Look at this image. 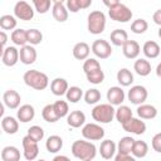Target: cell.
Segmentation results:
<instances>
[{"instance_id": "cell-42", "label": "cell", "mask_w": 161, "mask_h": 161, "mask_svg": "<svg viewBox=\"0 0 161 161\" xmlns=\"http://www.w3.org/2000/svg\"><path fill=\"white\" fill-rule=\"evenodd\" d=\"M53 107L55 109V113L58 114L59 118H63L65 116H68V112H69V107H68V103L65 101H57L53 103Z\"/></svg>"}, {"instance_id": "cell-31", "label": "cell", "mask_w": 161, "mask_h": 161, "mask_svg": "<svg viewBox=\"0 0 161 161\" xmlns=\"http://www.w3.org/2000/svg\"><path fill=\"white\" fill-rule=\"evenodd\" d=\"M117 80L122 87H128L132 84L133 82V74L131 73L130 69L127 68H122L117 72Z\"/></svg>"}, {"instance_id": "cell-36", "label": "cell", "mask_w": 161, "mask_h": 161, "mask_svg": "<svg viewBox=\"0 0 161 161\" xmlns=\"http://www.w3.org/2000/svg\"><path fill=\"white\" fill-rule=\"evenodd\" d=\"M0 26L3 30H13L16 26V16L5 14L0 16Z\"/></svg>"}, {"instance_id": "cell-21", "label": "cell", "mask_w": 161, "mask_h": 161, "mask_svg": "<svg viewBox=\"0 0 161 161\" xmlns=\"http://www.w3.org/2000/svg\"><path fill=\"white\" fill-rule=\"evenodd\" d=\"M1 127H3V131L5 133L14 135L19 130V119H16V118H14L11 116L3 117V119H1Z\"/></svg>"}, {"instance_id": "cell-37", "label": "cell", "mask_w": 161, "mask_h": 161, "mask_svg": "<svg viewBox=\"0 0 161 161\" xmlns=\"http://www.w3.org/2000/svg\"><path fill=\"white\" fill-rule=\"evenodd\" d=\"M82 96H83V92H82V89H80L79 87H77V86L69 87L68 91H67V93H65L67 101H69L70 103H77V102H79L80 98H82Z\"/></svg>"}, {"instance_id": "cell-40", "label": "cell", "mask_w": 161, "mask_h": 161, "mask_svg": "<svg viewBox=\"0 0 161 161\" xmlns=\"http://www.w3.org/2000/svg\"><path fill=\"white\" fill-rule=\"evenodd\" d=\"M86 75H87V80L92 84H101L104 80V73H103L102 68L96 69L91 73H87Z\"/></svg>"}, {"instance_id": "cell-22", "label": "cell", "mask_w": 161, "mask_h": 161, "mask_svg": "<svg viewBox=\"0 0 161 161\" xmlns=\"http://www.w3.org/2000/svg\"><path fill=\"white\" fill-rule=\"evenodd\" d=\"M52 14H53V18H54L57 21H59V23H64V21L68 19V9H67V6L64 5V3L53 4Z\"/></svg>"}, {"instance_id": "cell-5", "label": "cell", "mask_w": 161, "mask_h": 161, "mask_svg": "<svg viewBox=\"0 0 161 161\" xmlns=\"http://www.w3.org/2000/svg\"><path fill=\"white\" fill-rule=\"evenodd\" d=\"M109 10H108V15H109V18L112 19V20H114V21H118V23H127V21H130L131 19H132V11H131V9L127 6V5H125V4H121V3H118L117 5H114V6H111V8H108Z\"/></svg>"}, {"instance_id": "cell-53", "label": "cell", "mask_w": 161, "mask_h": 161, "mask_svg": "<svg viewBox=\"0 0 161 161\" xmlns=\"http://www.w3.org/2000/svg\"><path fill=\"white\" fill-rule=\"evenodd\" d=\"M156 75H157L158 78H161V62H160L158 65L156 67Z\"/></svg>"}, {"instance_id": "cell-24", "label": "cell", "mask_w": 161, "mask_h": 161, "mask_svg": "<svg viewBox=\"0 0 161 161\" xmlns=\"http://www.w3.org/2000/svg\"><path fill=\"white\" fill-rule=\"evenodd\" d=\"M45 147H47V151L50 152V153H57L62 150L63 147V140L60 136H57V135H52L48 137V140L45 141Z\"/></svg>"}, {"instance_id": "cell-2", "label": "cell", "mask_w": 161, "mask_h": 161, "mask_svg": "<svg viewBox=\"0 0 161 161\" xmlns=\"http://www.w3.org/2000/svg\"><path fill=\"white\" fill-rule=\"evenodd\" d=\"M23 80L28 87H30L33 89H36V91H43L49 84L48 75L43 72L36 70V69L26 70L23 75Z\"/></svg>"}, {"instance_id": "cell-17", "label": "cell", "mask_w": 161, "mask_h": 161, "mask_svg": "<svg viewBox=\"0 0 161 161\" xmlns=\"http://www.w3.org/2000/svg\"><path fill=\"white\" fill-rule=\"evenodd\" d=\"M116 148H117V146L112 140H104V141L101 142L99 153L104 160H111V158L114 157Z\"/></svg>"}, {"instance_id": "cell-47", "label": "cell", "mask_w": 161, "mask_h": 161, "mask_svg": "<svg viewBox=\"0 0 161 161\" xmlns=\"http://www.w3.org/2000/svg\"><path fill=\"white\" fill-rule=\"evenodd\" d=\"M65 6H67L68 11H70V13H78V11L80 10V8H79L77 0H67Z\"/></svg>"}, {"instance_id": "cell-38", "label": "cell", "mask_w": 161, "mask_h": 161, "mask_svg": "<svg viewBox=\"0 0 161 161\" xmlns=\"http://www.w3.org/2000/svg\"><path fill=\"white\" fill-rule=\"evenodd\" d=\"M148 29V24L145 19H136L131 24V31L135 34H143Z\"/></svg>"}, {"instance_id": "cell-52", "label": "cell", "mask_w": 161, "mask_h": 161, "mask_svg": "<svg viewBox=\"0 0 161 161\" xmlns=\"http://www.w3.org/2000/svg\"><path fill=\"white\" fill-rule=\"evenodd\" d=\"M102 1H103V4H104L107 8L114 6V5H117V4L119 3V0H102Z\"/></svg>"}, {"instance_id": "cell-56", "label": "cell", "mask_w": 161, "mask_h": 161, "mask_svg": "<svg viewBox=\"0 0 161 161\" xmlns=\"http://www.w3.org/2000/svg\"><path fill=\"white\" fill-rule=\"evenodd\" d=\"M157 34H158V36L161 38V26H160V29H158V33H157Z\"/></svg>"}, {"instance_id": "cell-55", "label": "cell", "mask_w": 161, "mask_h": 161, "mask_svg": "<svg viewBox=\"0 0 161 161\" xmlns=\"http://www.w3.org/2000/svg\"><path fill=\"white\" fill-rule=\"evenodd\" d=\"M52 1H53V4H57V3H64L67 0H52Z\"/></svg>"}, {"instance_id": "cell-4", "label": "cell", "mask_w": 161, "mask_h": 161, "mask_svg": "<svg viewBox=\"0 0 161 161\" xmlns=\"http://www.w3.org/2000/svg\"><path fill=\"white\" fill-rule=\"evenodd\" d=\"M87 28H88V31L94 35L103 33L106 28V15L101 10L91 11L87 20Z\"/></svg>"}, {"instance_id": "cell-34", "label": "cell", "mask_w": 161, "mask_h": 161, "mask_svg": "<svg viewBox=\"0 0 161 161\" xmlns=\"http://www.w3.org/2000/svg\"><path fill=\"white\" fill-rule=\"evenodd\" d=\"M135 141L132 137L130 136H125L119 140L118 145H117V148H118V152H126V153H131L132 152V148H133V145H135Z\"/></svg>"}, {"instance_id": "cell-27", "label": "cell", "mask_w": 161, "mask_h": 161, "mask_svg": "<svg viewBox=\"0 0 161 161\" xmlns=\"http://www.w3.org/2000/svg\"><path fill=\"white\" fill-rule=\"evenodd\" d=\"M111 43L116 47H122L128 40V34L123 29H114L109 35Z\"/></svg>"}, {"instance_id": "cell-41", "label": "cell", "mask_w": 161, "mask_h": 161, "mask_svg": "<svg viewBox=\"0 0 161 161\" xmlns=\"http://www.w3.org/2000/svg\"><path fill=\"white\" fill-rule=\"evenodd\" d=\"M101 99V92L96 88H91L84 93V101L87 104H96Z\"/></svg>"}, {"instance_id": "cell-49", "label": "cell", "mask_w": 161, "mask_h": 161, "mask_svg": "<svg viewBox=\"0 0 161 161\" xmlns=\"http://www.w3.org/2000/svg\"><path fill=\"white\" fill-rule=\"evenodd\" d=\"M152 20H153L155 24H157V25L161 26V9L156 10V11L153 13V15H152Z\"/></svg>"}, {"instance_id": "cell-39", "label": "cell", "mask_w": 161, "mask_h": 161, "mask_svg": "<svg viewBox=\"0 0 161 161\" xmlns=\"http://www.w3.org/2000/svg\"><path fill=\"white\" fill-rule=\"evenodd\" d=\"M26 35H28V43L31 44V45H38L43 40V34L38 29H29V30H26Z\"/></svg>"}, {"instance_id": "cell-9", "label": "cell", "mask_w": 161, "mask_h": 161, "mask_svg": "<svg viewBox=\"0 0 161 161\" xmlns=\"http://www.w3.org/2000/svg\"><path fill=\"white\" fill-rule=\"evenodd\" d=\"M92 52L97 58L101 59H107L112 54V47L107 40L103 39H97L92 44Z\"/></svg>"}, {"instance_id": "cell-10", "label": "cell", "mask_w": 161, "mask_h": 161, "mask_svg": "<svg viewBox=\"0 0 161 161\" xmlns=\"http://www.w3.org/2000/svg\"><path fill=\"white\" fill-rule=\"evenodd\" d=\"M147 89L143 87V86H133L131 87V89L128 91L127 93V97H128V101L133 104H142L146 99H147Z\"/></svg>"}, {"instance_id": "cell-7", "label": "cell", "mask_w": 161, "mask_h": 161, "mask_svg": "<svg viewBox=\"0 0 161 161\" xmlns=\"http://www.w3.org/2000/svg\"><path fill=\"white\" fill-rule=\"evenodd\" d=\"M23 153H24V157L25 160L28 161H33L38 157V153H39V147H38V142L35 140H33L29 135H26L25 137H23Z\"/></svg>"}, {"instance_id": "cell-12", "label": "cell", "mask_w": 161, "mask_h": 161, "mask_svg": "<svg viewBox=\"0 0 161 161\" xmlns=\"http://www.w3.org/2000/svg\"><path fill=\"white\" fill-rule=\"evenodd\" d=\"M20 59L19 50L15 47H6L1 50V60L6 67L15 65Z\"/></svg>"}, {"instance_id": "cell-13", "label": "cell", "mask_w": 161, "mask_h": 161, "mask_svg": "<svg viewBox=\"0 0 161 161\" xmlns=\"http://www.w3.org/2000/svg\"><path fill=\"white\" fill-rule=\"evenodd\" d=\"M20 101H21L20 94L14 89H8L3 94V102L10 109H16L20 106Z\"/></svg>"}, {"instance_id": "cell-30", "label": "cell", "mask_w": 161, "mask_h": 161, "mask_svg": "<svg viewBox=\"0 0 161 161\" xmlns=\"http://www.w3.org/2000/svg\"><path fill=\"white\" fill-rule=\"evenodd\" d=\"M114 117H116V119H117L121 125H123V123H126L130 118H132L133 116H132V111H131V108H130L128 106H122V104H119L118 108L116 109Z\"/></svg>"}, {"instance_id": "cell-32", "label": "cell", "mask_w": 161, "mask_h": 161, "mask_svg": "<svg viewBox=\"0 0 161 161\" xmlns=\"http://www.w3.org/2000/svg\"><path fill=\"white\" fill-rule=\"evenodd\" d=\"M10 38H11V42L15 45H19V47H24L28 43L26 30H24V29H15V30H13Z\"/></svg>"}, {"instance_id": "cell-29", "label": "cell", "mask_w": 161, "mask_h": 161, "mask_svg": "<svg viewBox=\"0 0 161 161\" xmlns=\"http://www.w3.org/2000/svg\"><path fill=\"white\" fill-rule=\"evenodd\" d=\"M133 69H135V72H136L138 75L146 77V75H148V74L151 73V64H150L148 60L141 58V59H137V60L135 62Z\"/></svg>"}, {"instance_id": "cell-43", "label": "cell", "mask_w": 161, "mask_h": 161, "mask_svg": "<svg viewBox=\"0 0 161 161\" xmlns=\"http://www.w3.org/2000/svg\"><path fill=\"white\" fill-rule=\"evenodd\" d=\"M28 135L33 140H35L36 142H39V141H42L44 138V130L40 126H36L35 125V126H31V127L28 128Z\"/></svg>"}, {"instance_id": "cell-15", "label": "cell", "mask_w": 161, "mask_h": 161, "mask_svg": "<svg viewBox=\"0 0 161 161\" xmlns=\"http://www.w3.org/2000/svg\"><path fill=\"white\" fill-rule=\"evenodd\" d=\"M107 101L108 103H111L112 106H119L122 104V102L125 101V92L121 87H111L107 91Z\"/></svg>"}, {"instance_id": "cell-1", "label": "cell", "mask_w": 161, "mask_h": 161, "mask_svg": "<svg viewBox=\"0 0 161 161\" xmlns=\"http://www.w3.org/2000/svg\"><path fill=\"white\" fill-rule=\"evenodd\" d=\"M72 153L75 158L80 161H91L96 157L97 148L94 143L89 141H83V140H77L72 143Z\"/></svg>"}, {"instance_id": "cell-19", "label": "cell", "mask_w": 161, "mask_h": 161, "mask_svg": "<svg viewBox=\"0 0 161 161\" xmlns=\"http://www.w3.org/2000/svg\"><path fill=\"white\" fill-rule=\"evenodd\" d=\"M67 123H68V126H70L73 128H78V127L83 126L86 123V114L82 111H78V109L72 111L67 116Z\"/></svg>"}, {"instance_id": "cell-16", "label": "cell", "mask_w": 161, "mask_h": 161, "mask_svg": "<svg viewBox=\"0 0 161 161\" xmlns=\"http://www.w3.org/2000/svg\"><path fill=\"white\" fill-rule=\"evenodd\" d=\"M122 52H123V55L128 59H135L140 55V52H141V48H140V44L136 42V40H127L123 45H122Z\"/></svg>"}, {"instance_id": "cell-45", "label": "cell", "mask_w": 161, "mask_h": 161, "mask_svg": "<svg viewBox=\"0 0 161 161\" xmlns=\"http://www.w3.org/2000/svg\"><path fill=\"white\" fill-rule=\"evenodd\" d=\"M34 4L35 10L39 14H45L49 9H50V3L52 0H31Z\"/></svg>"}, {"instance_id": "cell-23", "label": "cell", "mask_w": 161, "mask_h": 161, "mask_svg": "<svg viewBox=\"0 0 161 161\" xmlns=\"http://www.w3.org/2000/svg\"><path fill=\"white\" fill-rule=\"evenodd\" d=\"M137 114L140 118L142 119H152L157 116V109L156 107L151 106V104H138L137 107Z\"/></svg>"}, {"instance_id": "cell-8", "label": "cell", "mask_w": 161, "mask_h": 161, "mask_svg": "<svg viewBox=\"0 0 161 161\" xmlns=\"http://www.w3.org/2000/svg\"><path fill=\"white\" fill-rule=\"evenodd\" d=\"M14 15L20 20L28 21L34 18V10L26 1L20 0L14 5Z\"/></svg>"}, {"instance_id": "cell-33", "label": "cell", "mask_w": 161, "mask_h": 161, "mask_svg": "<svg viewBox=\"0 0 161 161\" xmlns=\"http://www.w3.org/2000/svg\"><path fill=\"white\" fill-rule=\"evenodd\" d=\"M148 152V146L145 141H135V145H133V148H132V155L135 156V158H143Z\"/></svg>"}, {"instance_id": "cell-14", "label": "cell", "mask_w": 161, "mask_h": 161, "mask_svg": "<svg viewBox=\"0 0 161 161\" xmlns=\"http://www.w3.org/2000/svg\"><path fill=\"white\" fill-rule=\"evenodd\" d=\"M19 54H20V62L23 64L30 65L36 60V50L31 44L21 47L19 50Z\"/></svg>"}, {"instance_id": "cell-28", "label": "cell", "mask_w": 161, "mask_h": 161, "mask_svg": "<svg viewBox=\"0 0 161 161\" xmlns=\"http://www.w3.org/2000/svg\"><path fill=\"white\" fill-rule=\"evenodd\" d=\"M1 160L3 161H19L20 151L15 146H6L1 151Z\"/></svg>"}, {"instance_id": "cell-46", "label": "cell", "mask_w": 161, "mask_h": 161, "mask_svg": "<svg viewBox=\"0 0 161 161\" xmlns=\"http://www.w3.org/2000/svg\"><path fill=\"white\" fill-rule=\"evenodd\" d=\"M151 145H152V148H153L156 152H160V153H161V132L156 133V135L152 137Z\"/></svg>"}, {"instance_id": "cell-50", "label": "cell", "mask_w": 161, "mask_h": 161, "mask_svg": "<svg viewBox=\"0 0 161 161\" xmlns=\"http://www.w3.org/2000/svg\"><path fill=\"white\" fill-rule=\"evenodd\" d=\"M78 1V5L82 9H88L91 5H92V0H77Z\"/></svg>"}, {"instance_id": "cell-3", "label": "cell", "mask_w": 161, "mask_h": 161, "mask_svg": "<svg viewBox=\"0 0 161 161\" xmlns=\"http://www.w3.org/2000/svg\"><path fill=\"white\" fill-rule=\"evenodd\" d=\"M114 114H116V109L111 103H101L92 109V117L98 123L112 122L114 118Z\"/></svg>"}, {"instance_id": "cell-18", "label": "cell", "mask_w": 161, "mask_h": 161, "mask_svg": "<svg viewBox=\"0 0 161 161\" xmlns=\"http://www.w3.org/2000/svg\"><path fill=\"white\" fill-rule=\"evenodd\" d=\"M16 117L20 122L26 123L35 117V109L31 104H23L19 107V109L16 112Z\"/></svg>"}, {"instance_id": "cell-35", "label": "cell", "mask_w": 161, "mask_h": 161, "mask_svg": "<svg viewBox=\"0 0 161 161\" xmlns=\"http://www.w3.org/2000/svg\"><path fill=\"white\" fill-rule=\"evenodd\" d=\"M42 117L44 118V121H47V122H49V123H54V122H57V121L59 119L58 114L55 113V109H54L53 104H47V106L43 108V111H42Z\"/></svg>"}, {"instance_id": "cell-11", "label": "cell", "mask_w": 161, "mask_h": 161, "mask_svg": "<svg viewBox=\"0 0 161 161\" xmlns=\"http://www.w3.org/2000/svg\"><path fill=\"white\" fill-rule=\"evenodd\" d=\"M123 131L130 132V133H135V135H143L146 132V123L143 121H141L140 118H130L126 123L122 125Z\"/></svg>"}, {"instance_id": "cell-20", "label": "cell", "mask_w": 161, "mask_h": 161, "mask_svg": "<svg viewBox=\"0 0 161 161\" xmlns=\"http://www.w3.org/2000/svg\"><path fill=\"white\" fill-rule=\"evenodd\" d=\"M69 86H68V82L64 79V78H55L50 82V91L54 96H64L68 91Z\"/></svg>"}, {"instance_id": "cell-26", "label": "cell", "mask_w": 161, "mask_h": 161, "mask_svg": "<svg viewBox=\"0 0 161 161\" xmlns=\"http://www.w3.org/2000/svg\"><path fill=\"white\" fill-rule=\"evenodd\" d=\"M160 45L156 43V42H153V40H147L145 44H143V47H142V52H143V54L147 57V58H150V59H155V58H157L158 55H160Z\"/></svg>"}, {"instance_id": "cell-54", "label": "cell", "mask_w": 161, "mask_h": 161, "mask_svg": "<svg viewBox=\"0 0 161 161\" xmlns=\"http://www.w3.org/2000/svg\"><path fill=\"white\" fill-rule=\"evenodd\" d=\"M59 160H65V161H68L69 157H68V156H55V157H54V161H59Z\"/></svg>"}, {"instance_id": "cell-48", "label": "cell", "mask_w": 161, "mask_h": 161, "mask_svg": "<svg viewBox=\"0 0 161 161\" xmlns=\"http://www.w3.org/2000/svg\"><path fill=\"white\" fill-rule=\"evenodd\" d=\"M116 161H133L135 156H131V153H126V152H118L114 156Z\"/></svg>"}, {"instance_id": "cell-6", "label": "cell", "mask_w": 161, "mask_h": 161, "mask_svg": "<svg viewBox=\"0 0 161 161\" xmlns=\"http://www.w3.org/2000/svg\"><path fill=\"white\" fill-rule=\"evenodd\" d=\"M82 136L89 141H99L104 137V130L97 123H87L82 128Z\"/></svg>"}, {"instance_id": "cell-25", "label": "cell", "mask_w": 161, "mask_h": 161, "mask_svg": "<svg viewBox=\"0 0 161 161\" xmlns=\"http://www.w3.org/2000/svg\"><path fill=\"white\" fill-rule=\"evenodd\" d=\"M89 52H91V48L84 42H79L73 47V57L78 60H86L89 55Z\"/></svg>"}, {"instance_id": "cell-51", "label": "cell", "mask_w": 161, "mask_h": 161, "mask_svg": "<svg viewBox=\"0 0 161 161\" xmlns=\"http://www.w3.org/2000/svg\"><path fill=\"white\" fill-rule=\"evenodd\" d=\"M0 38H1V48H6V42H8V35L4 30L0 31Z\"/></svg>"}, {"instance_id": "cell-44", "label": "cell", "mask_w": 161, "mask_h": 161, "mask_svg": "<svg viewBox=\"0 0 161 161\" xmlns=\"http://www.w3.org/2000/svg\"><path fill=\"white\" fill-rule=\"evenodd\" d=\"M99 68H101V64L94 58H87L84 60V63H83V70H84L86 74L87 73H91V72H93L96 69H99Z\"/></svg>"}]
</instances>
